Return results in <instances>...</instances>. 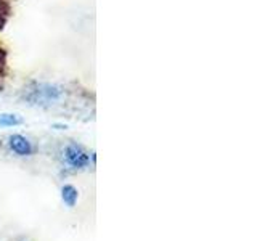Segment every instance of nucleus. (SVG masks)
<instances>
[{
    "label": "nucleus",
    "instance_id": "3",
    "mask_svg": "<svg viewBox=\"0 0 257 241\" xmlns=\"http://www.w3.org/2000/svg\"><path fill=\"white\" fill-rule=\"evenodd\" d=\"M8 147L18 156H31L34 153V145L31 143L29 139L20 134H15L8 139Z\"/></svg>",
    "mask_w": 257,
    "mask_h": 241
},
{
    "label": "nucleus",
    "instance_id": "2",
    "mask_svg": "<svg viewBox=\"0 0 257 241\" xmlns=\"http://www.w3.org/2000/svg\"><path fill=\"white\" fill-rule=\"evenodd\" d=\"M64 159L72 169H84L90 163V156L88 153L77 143H69L64 148Z\"/></svg>",
    "mask_w": 257,
    "mask_h": 241
},
{
    "label": "nucleus",
    "instance_id": "5",
    "mask_svg": "<svg viewBox=\"0 0 257 241\" xmlns=\"http://www.w3.org/2000/svg\"><path fill=\"white\" fill-rule=\"evenodd\" d=\"M23 124V117L15 112H0V129L16 127Z\"/></svg>",
    "mask_w": 257,
    "mask_h": 241
},
{
    "label": "nucleus",
    "instance_id": "1",
    "mask_svg": "<svg viewBox=\"0 0 257 241\" xmlns=\"http://www.w3.org/2000/svg\"><path fill=\"white\" fill-rule=\"evenodd\" d=\"M64 90L60 85L48 82H36L24 92V100L31 104H53L63 98Z\"/></svg>",
    "mask_w": 257,
    "mask_h": 241
},
{
    "label": "nucleus",
    "instance_id": "6",
    "mask_svg": "<svg viewBox=\"0 0 257 241\" xmlns=\"http://www.w3.org/2000/svg\"><path fill=\"white\" fill-rule=\"evenodd\" d=\"M7 13V10H2V5H0V28H2V24L5 23V15Z\"/></svg>",
    "mask_w": 257,
    "mask_h": 241
},
{
    "label": "nucleus",
    "instance_id": "4",
    "mask_svg": "<svg viewBox=\"0 0 257 241\" xmlns=\"http://www.w3.org/2000/svg\"><path fill=\"white\" fill-rule=\"evenodd\" d=\"M77 198H79V191L77 188L74 187V185H63V188H61V199H63V203L66 204L68 207H74L76 203H77Z\"/></svg>",
    "mask_w": 257,
    "mask_h": 241
}]
</instances>
